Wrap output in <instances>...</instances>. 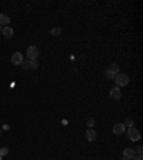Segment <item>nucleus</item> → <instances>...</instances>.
Returning <instances> with one entry per match:
<instances>
[{
  "mask_svg": "<svg viewBox=\"0 0 143 160\" xmlns=\"http://www.w3.org/2000/svg\"><path fill=\"white\" fill-rule=\"evenodd\" d=\"M127 136L132 141H137L140 140V132L136 127H129L127 129Z\"/></svg>",
  "mask_w": 143,
  "mask_h": 160,
  "instance_id": "3",
  "label": "nucleus"
},
{
  "mask_svg": "<svg viewBox=\"0 0 143 160\" xmlns=\"http://www.w3.org/2000/svg\"><path fill=\"white\" fill-rule=\"evenodd\" d=\"M39 69V62L37 60H30V70H36Z\"/></svg>",
  "mask_w": 143,
  "mask_h": 160,
  "instance_id": "17",
  "label": "nucleus"
},
{
  "mask_svg": "<svg viewBox=\"0 0 143 160\" xmlns=\"http://www.w3.org/2000/svg\"><path fill=\"white\" fill-rule=\"evenodd\" d=\"M109 70L113 71L115 74H117V73H120V71H119V66H117L116 63H112V64H110V67H109Z\"/></svg>",
  "mask_w": 143,
  "mask_h": 160,
  "instance_id": "16",
  "label": "nucleus"
},
{
  "mask_svg": "<svg viewBox=\"0 0 143 160\" xmlns=\"http://www.w3.org/2000/svg\"><path fill=\"white\" fill-rule=\"evenodd\" d=\"M109 95H110V97L112 99H113V100H119V99H120V97H122V92H120V87H112L110 89V93H109Z\"/></svg>",
  "mask_w": 143,
  "mask_h": 160,
  "instance_id": "8",
  "label": "nucleus"
},
{
  "mask_svg": "<svg viewBox=\"0 0 143 160\" xmlns=\"http://www.w3.org/2000/svg\"><path fill=\"white\" fill-rule=\"evenodd\" d=\"M22 67H23V70H30V60L27 59V60H23L22 62Z\"/></svg>",
  "mask_w": 143,
  "mask_h": 160,
  "instance_id": "15",
  "label": "nucleus"
},
{
  "mask_svg": "<svg viewBox=\"0 0 143 160\" xmlns=\"http://www.w3.org/2000/svg\"><path fill=\"white\" fill-rule=\"evenodd\" d=\"M1 30H3V27H1V26H0V33H1Z\"/></svg>",
  "mask_w": 143,
  "mask_h": 160,
  "instance_id": "22",
  "label": "nucleus"
},
{
  "mask_svg": "<svg viewBox=\"0 0 143 160\" xmlns=\"http://www.w3.org/2000/svg\"><path fill=\"white\" fill-rule=\"evenodd\" d=\"M23 60H25V59H23V54H22L20 51H14L13 54H12V63H13L14 66H20Z\"/></svg>",
  "mask_w": 143,
  "mask_h": 160,
  "instance_id": "4",
  "label": "nucleus"
},
{
  "mask_svg": "<svg viewBox=\"0 0 143 160\" xmlns=\"http://www.w3.org/2000/svg\"><path fill=\"white\" fill-rule=\"evenodd\" d=\"M10 23V17L7 16L6 13H0V26L1 27H6Z\"/></svg>",
  "mask_w": 143,
  "mask_h": 160,
  "instance_id": "10",
  "label": "nucleus"
},
{
  "mask_svg": "<svg viewBox=\"0 0 143 160\" xmlns=\"http://www.w3.org/2000/svg\"><path fill=\"white\" fill-rule=\"evenodd\" d=\"M9 127H10L9 124H3V130H9Z\"/></svg>",
  "mask_w": 143,
  "mask_h": 160,
  "instance_id": "20",
  "label": "nucleus"
},
{
  "mask_svg": "<svg viewBox=\"0 0 143 160\" xmlns=\"http://www.w3.org/2000/svg\"><path fill=\"white\" fill-rule=\"evenodd\" d=\"M26 54L29 60H37V57L40 56V50L37 46H29L26 50Z\"/></svg>",
  "mask_w": 143,
  "mask_h": 160,
  "instance_id": "2",
  "label": "nucleus"
},
{
  "mask_svg": "<svg viewBox=\"0 0 143 160\" xmlns=\"http://www.w3.org/2000/svg\"><path fill=\"white\" fill-rule=\"evenodd\" d=\"M124 127H133V124H135V120H133V119H132V117H127V119H126V120H124Z\"/></svg>",
  "mask_w": 143,
  "mask_h": 160,
  "instance_id": "12",
  "label": "nucleus"
},
{
  "mask_svg": "<svg viewBox=\"0 0 143 160\" xmlns=\"http://www.w3.org/2000/svg\"><path fill=\"white\" fill-rule=\"evenodd\" d=\"M123 157H126L127 160H133L135 157H136V152H135V149H130V147L123 149Z\"/></svg>",
  "mask_w": 143,
  "mask_h": 160,
  "instance_id": "6",
  "label": "nucleus"
},
{
  "mask_svg": "<svg viewBox=\"0 0 143 160\" xmlns=\"http://www.w3.org/2000/svg\"><path fill=\"white\" fill-rule=\"evenodd\" d=\"M50 34H52L53 37H57V36L62 34V29L60 27H53V29H50Z\"/></svg>",
  "mask_w": 143,
  "mask_h": 160,
  "instance_id": "11",
  "label": "nucleus"
},
{
  "mask_svg": "<svg viewBox=\"0 0 143 160\" xmlns=\"http://www.w3.org/2000/svg\"><path fill=\"white\" fill-rule=\"evenodd\" d=\"M115 76H116V74H115L113 71H110L109 69H107V70H104V77H106V79H109V80H113V79H115Z\"/></svg>",
  "mask_w": 143,
  "mask_h": 160,
  "instance_id": "13",
  "label": "nucleus"
},
{
  "mask_svg": "<svg viewBox=\"0 0 143 160\" xmlns=\"http://www.w3.org/2000/svg\"><path fill=\"white\" fill-rule=\"evenodd\" d=\"M136 153H137V156H142V153H143V147H142V146L136 147Z\"/></svg>",
  "mask_w": 143,
  "mask_h": 160,
  "instance_id": "19",
  "label": "nucleus"
},
{
  "mask_svg": "<svg viewBox=\"0 0 143 160\" xmlns=\"http://www.w3.org/2000/svg\"><path fill=\"white\" fill-rule=\"evenodd\" d=\"M7 152H9V150H7V147H1V149H0V156H4V154H7Z\"/></svg>",
  "mask_w": 143,
  "mask_h": 160,
  "instance_id": "18",
  "label": "nucleus"
},
{
  "mask_svg": "<svg viewBox=\"0 0 143 160\" xmlns=\"http://www.w3.org/2000/svg\"><path fill=\"white\" fill-rule=\"evenodd\" d=\"M124 132H126V127H124L123 123H116V124L113 126V133H115L116 136L123 135Z\"/></svg>",
  "mask_w": 143,
  "mask_h": 160,
  "instance_id": "7",
  "label": "nucleus"
},
{
  "mask_svg": "<svg viewBox=\"0 0 143 160\" xmlns=\"http://www.w3.org/2000/svg\"><path fill=\"white\" fill-rule=\"evenodd\" d=\"M1 33H3V36L6 39H12L14 36V32L13 29L10 27V26H6V27H3V30H1Z\"/></svg>",
  "mask_w": 143,
  "mask_h": 160,
  "instance_id": "9",
  "label": "nucleus"
},
{
  "mask_svg": "<svg viewBox=\"0 0 143 160\" xmlns=\"http://www.w3.org/2000/svg\"><path fill=\"white\" fill-rule=\"evenodd\" d=\"M85 137H86V140L87 141H95L96 139H98V133H96L95 129H87V130H86Z\"/></svg>",
  "mask_w": 143,
  "mask_h": 160,
  "instance_id": "5",
  "label": "nucleus"
},
{
  "mask_svg": "<svg viewBox=\"0 0 143 160\" xmlns=\"http://www.w3.org/2000/svg\"><path fill=\"white\" fill-rule=\"evenodd\" d=\"M95 123H96V120H95L93 117H89V119L86 120V126H87V129H93Z\"/></svg>",
  "mask_w": 143,
  "mask_h": 160,
  "instance_id": "14",
  "label": "nucleus"
},
{
  "mask_svg": "<svg viewBox=\"0 0 143 160\" xmlns=\"http://www.w3.org/2000/svg\"><path fill=\"white\" fill-rule=\"evenodd\" d=\"M0 136H1V130H0Z\"/></svg>",
  "mask_w": 143,
  "mask_h": 160,
  "instance_id": "24",
  "label": "nucleus"
},
{
  "mask_svg": "<svg viewBox=\"0 0 143 160\" xmlns=\"http://www.w3.org/2000/svg\"><path fill=\"white\" fill-rule=\"evenodd\" d=\"M122 160H127V159H126V157H123V159H122Z\"/></svg>",
  "mask_w": 143,
  "mask_h": 160,
  "instance_id": "23",
  "label": "nucleus"
},
{
  "mask_svg": "<svg viewBox=\"0 0 143 160\" xmlns=\"http://www.w3.org/2000/svg\"><path fill=\"white\" fill-rule=\"evenodd\" d=\"M113 80H115L117 87H123V86H126V84L129 83V76L124 74V73H117Z\"/></svg>",
  "mask_w": 143,
  "mask_h": 160,
  "instance_id": "1",
  "label": "nucleus"
},
{
  "mask_svg": "<svg viewBox=\"0 0 143 160\" xmlns=\"http://www.w3.org/2000/svg\"><path fill=\"white\" fill-rule=\"evenodd\" d=\"M133 160H143V159H142V156H136V157H135Z\"/></svg>",
  "mask_w": 143,
  "mask_h": 160,
  "instance_id": "21",
  "label": "nucleus"
}]
</instances>
